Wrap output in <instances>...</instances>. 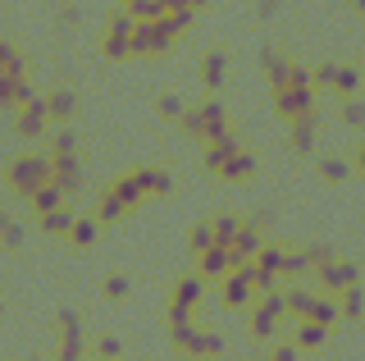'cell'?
<instances>
[{
	"mask_svg": "<svg viewBox=\"0 0 365 361\" xmlns=\"http://www.w3.org/2000/svg\"><path fill=\"white\" fill-rule=\"evenodd\" d=\"M5 183H9V193H19V197L32 201L46 183H51V156H41V151L14 156V161L5 165Z\"/></svg>",
	"mask_w": 365,
	"mask_h": 361,
	"instance_id": "6da1fadb",
	"label": "cell"
},
{
	"mask_svg": "<svg viewBox=\"0 0 365 361\" xmlns=\"http://www.w3.org/2000/svg\"><path fill=\"white\" fill-rule=\"evenodd\" d=\"M178 128L187 133V138H197V142H220L224 133H233V128H228V110H224L220 96H205L201 106H187V115L178 119Z\"/></svg>",
	"mask_w": 365,
	"mask_h": 361,
	"instance_id": "7a4b0ae2",
	"label": "cell"
},
{
	"mask_svg": "<svg viewBox=\"0 0 365 361\" xmlns=\"http://www.w3.org/2000/svg\"><path fill=\"white\" fill-rule=\"evenodd\" d=\"M133 32H137V19L128 9H114L106 19V32H101V55H106V60H128L133 55Z\"/></svg>",
	"mask_w": 365,
	"mask_h": 361,
	"instance_id": "3957f363",
	"label": "cell"
},
{
	"mask_svg": "<svg viewBox=\"0 0 365 361\" xmlns=\"http://www.w3.org/2000/svg\"><path fill=\"white\" fill-rule=\"evenodd\" d=\"M269 101H274V115H279L283 123H297V119L319 115L315 92H306V87H283V92H269Z\"/></svg>",
	"mask_w": 365,
	"mask_h": 361,
	"instance_id": "277c9868",
	"label": "cell"
},
{
	"mask_svg": "<svg viewBox=\"0 0 365 361\" xmlns=\"http://www.w3.org/2000/svg\"><path fill=\"white\" fill-rule=\"evenodd\" d=\"M46 128H51V115H46V96L32 101V106H19L14 110V133L23 142H41Z\"/></svg>",
	"mask_w": 365,
	"mask_h": 361,
	"instance_id": "5b68a950",
	"label": "cell"
},
{
	"mask_svg": "<svg viewBox=\"0 0 365 361\" xmlns=\"http://www.w3.org/2000/svg\"><path fill=\"white\" fill-rule=\"evenodd\" d=\"M237 151H247L242 146V138H237V133H224L220 142H205V151H201V169H210V174H220V169L233 161Z\"/></svg>",
	"mask_w": 365,
	"mask_h": 361,
	"instance_id": "8992f818",
	"label": "cell"
},
{
	"mask_svg": "<svg viewBox=\"0 0 365 361\" xmlns=\"http://www.w3.org/2000/svg\"><path fill=\"white\" fill-rule=\"evenodd\" d=\"M174 46V37L165 32V24H137L133 32V55H165Z\"/></svg>",
	"mask_w": 365,
	"mask_h": 361,
	"instance_id": "52a82bcc",
	"label": "cell"
},
{
	"mask_svg": "<svg viewBox=\"0 0 365 361\" xmlns=\"http://www.w3.org/2000/svg\"><path fill=\"white\" fill-rule=\"evenodd\" d=\"M51 183L60 188L64 197H73L78 188H83V165H78V156H51Z\"/></svg>",
	"mask_w": 365,
	"mask_h": 361,
	"instance_id": "ba28073f",
	"label": "cell"
},
{
	"mask_svg": "<svg viewBox=\"0 0 365 361\" xmlns=\"http://www.w3.org/2000/svg\"><path fill=\"white\" fill-rule=\"evenodd\" d=\"M356 275L361 270L351 265V261H329V265H319V288H329V293H347V288H356Z\"/></svg>",
	"mask_w": 365,
	"mask_h": 361,
	"instance_id": "9c48e42d",
	"label": "cell"
},
{
	"mask_svg": "<svg viewBox=\"0 0 365 361\" xmlns=\"http://www.w3.org/2000/svg\"><path fill=\"white\" fill-rule=\"evenodd\" d=\"M224 73H228V51L224 46H210V51L201 55V87L215 96L224 87Z\"/></svg>",
	"mask_w": 365,
	"mask_h": 361,
	"instance_id": "30bf717a",
	"label": "cell"
},
{
	"mask_svg": "<svg viewBox=\"0 0 365 361\" xmlns=\"http://www.w3.org/2000/svg\"><path fill=\"white\" fill-rule=\"evenodd\" d=\"M46 115L60 123V128H68V119L78 115V92L73 87H51L46 92Z\"/></svg>",
	"mask_w": 365,
	"mask_h": 361,
	"instance_id": "8fae6325",
	"label": "cell"
},
{
	"mask_svg": "<svg viewBox=\"0 0 365 361\" xmlns=\"http://www.w3.org/2000/svg\"><path fill=\"white\" fill-rule=\"evenodd\" d=\"M315 133H319V115L297 119V123H288V146H292L297 156H311L315 151Z\"/></svg>",
	"mask_w": 365,
	"mask_h": 361,
	"instance_id": "7c38bea8",
	"label": "cell"
},
{
	"mask_svg": "<svg viewBox=\"0 0 365 361\" xmlns=\"http://www.w3.org/2000/svg\"><path fill=\"white\" fill-rule=\"evenodd\" d=\"M110 193L119 197L128 210H137V206H142V197H146V188H142V174H137V169H128V174H119V178L110 183Z\"/></svg>",
	"mask_w": 365,
	"mask_h": 361,
	"instance_id": "4fadbf2b",
	"label": "cell"
},
{
	"mask_svg": "<svg viewBox=\"0 0 365 361\" xmlns=\"http://www.w3.org/2000/svg\"><path fill=\"white\" fill-rule=\"evenodd\" d=\"M365 87V69L361 64H338V83H334V96L338 101H356Z\"/></svg>",
	"mask_w": 365,
	"mask_h": 361,
	"instance_id": "5bb4252c",
	"label": "cell"
},
{
	"mask_svg": "<svg viewBox=\"0 0 365 361\" xmlns=\"http://www.w3.org/2000/svg\"><path fill=\"white\" fill-rule=\"evenodd\" d=\"M137 174H142L146 197H169V193H174V174H169V169H160V165H142Z\"/></svg>",
	"mask_w": 365,
	"mask_h": 361,
	"instance_id": "9a60e30c",
	"label": "cell"
},
{
	"mask_svg": "<svg viewBox=\"0 0 365 361\" xmlns=\"http://www.w3.org/2000/svg\"><path fill=\"white\" fill-rule=\"evenodd\" d=\"M315 174L324 178V183H347L356 169H351V161H342V156H319V161H315Z\"/></svg>",
	"mask_w": 365,
	"mask_h": 361,
	"instance_id": "2e32d148",
	"label": "cell"
},
{
	"mask_svg": "<svg viewBox=\"0 0 365 361\" xmlns=\"http://www.w3.org/2000/svg\"><path fill=\"white\" fill-rule=\"evenodd\" d=\"M0 78H28V60H23V51L14 41L0 37Z\"/></svg>",
	"mask_w": 365,
	"mask_h": 361,
	"instance_id": "e0dca14e",
	"label": "cell"
},
{
	"mask_svg": "<svg viewBox=\"0 0 365 361\" xmlns=\"http://www.w3.org/2000/svg\"><path fill=\"white\" fill-rule=\"evenodd\" d=\"M251 174H256V156H251V151H237L233 161H228V165L220 169V178H224V183H247Z\"/></svg>",
	"mask_w": 365,
	"mask_h": 361,
	"instance_id": "ac0fdd59",
	"label": "cell"
},
{
	"mask_svg": "<svg viewBox=\"0 0 365 361\" xmlns=\"http://www.w3.org/2000/svg\"><path fill=\"white\" fill-rule=\"evenodd\" d=\"M210 224H215V243H220V247H233V243H237V233H242V224H247V220H237L233 210H224V215H215Z\"/></svg>",
	"mask_w": 365,
	"mask_h": 361,
	"instance_id": "d6986e66",
	"label": "cell"
},
{
	"mask_svg": "<svg viewBox=\"0 0 365 361\" xmlns=\"http://www.w3.org/2000/svg\"><path fill=\"white\" fill-rule=\"evenodd\" d=\"M123 215H128V206H123V201L106 188L101 201H96V224H114V220H123Z\"/></svg>",
	"mask_w": 365,
	"mask_h": 361,
	"instance_id": "ffe728a7",
	"label": "cell"
},
{
	"mask_svg": "<svg viewBox=\"0 0 365 361\" xmlns=\"http://www.w3.org/2000/svg\"><path fill=\"white\" fill-rule=\"evenodd\" d=\"M155 115H160V119H174V123H178L182 115H187V101H182L178 92H160V96H155Z\"/></svg>",
	"mask_w": 365,
	"mask_h": 361,
	"instance_id": "44dd1931",
	"label": "cell"
},
{
	"mask_svg": "<svg viewBox=\"0 0 365 361\" xmlns=\"http://www.w3.org/2000/svg\"><path fill=\"white\" fill-rule=\"evenodd\" d=\"M187 247H192V252H197V256H205V252H210V247H220V243H215V224H210V220L192 224V233H187Z\"/></svg>",
	"mask_w": 365,
	"mask_h": 361,
	"instance_id": "7402d4cb",
	"label": "cell"
},
{
	"mask_svg": "<svg viewBox=\"0 0 365 361\" xmlns=\"http://www.w3.org/2000/svg\"><path fill=\"white\" fill-rule=\"evenodd\" d=\"M338 119H342V128H351V133H365V101H342L338 106Z\"/></svg>",
	"mask_w": 365,
	"mask_h": 361,
	"instance_id": "603a6c76",
	"label": "cell"
},
{
	"mask_svg": "<svg viewBox=\"0 0 365 361\" xmlns=\"http://www.w3.org/2000/svg\"><path fill=\"white\" fill-rule=\"evenodd\" d=\"M73 210H68V206H60V210H51V215H41V233H51V238H60V233H68V229H73Z\"/></svg>",
	"mask_w": 365,
	"mask_h": 361,
	"instance_id": "cb8c5ba5",
	"label": "cell"
},
{
	"mask_svg": "<svg viewBox=\"0 0 365 361\" xmlns=\"http://www.w3.org/2000/svg\"><path fill=\"white\" fill-rule=\"evenodd\" d=\"M96 229H101L96 215H78L73 229H68V243H73V247H91V243H96Z\"/></svg>",
	"mask_w": 365,
	"mask_h": 361,
	"instance_id": "d4e9b609",
	"label": "cell"
},
{
	"mask_svg": "<svg viewBox=\"0 0 365 361\" xmlns=\"http://www.w3.org/2000/svg\"><path fill=\"white\" fill-rule=\"evenodd\" d=\"M197 298H201V279H178L174 284V298H169V307H197Z\"/></svg>",
	"mask_w": 365,
	"mask_h": 361,
	"instance_id": "484cf974",
	"label": "cell"
},
{
	"mask_svg": "<svg viewBox=\"0 0 365 361\" xmlns=\"http://www.w3.org/2000/svg\"><path fill=\"white\" fill-rule=\"evenodd\" d=\"M60 206H64V193L55 183H46L41 193L32 197V210H37V215H51V210H60Z\"/></svg>",
	"mask_w": 365,
	"mask_h": 361,
	"instance_id": "4316f807",
	"label": "cell"
},
{
	"mask_svg": "<svg viewBox=\"0 0 365 361\" xmlns=\"http://www.w3.org/2000/svg\"><path fill=\"white\" fill-rule=\"evenodd\" d=\"M283 302H288L292 315H306V320H311V307H315V293H311V288H292Z\"/></svg>",
	"mask_w": 365,
	"mask_h": 361,
	"instance_id": "83f0119b",
	"label": "cell"
},
{
	"mask_svg": "<svg viewBox=\"0 0 365 361\" xmlns=\"http://www.w3.org/2000/svg\"><path fill=\"white\" fill-rule=\"evenodd\" d=\"M28 78H0V110H19V92Z\"/></svg>",
	"mask_w": 365,
	"mask_h": 361,
	"instance_id": "f1b7e54d",
	"label": "cell"
},
{
	"mask_svg": "<svg viewBox=\"0 0 365 361\" xmlns=\"http://www.w3.org/2000/svg\"><path fill=\"white\" fill-rule=\"evenodd\" d=\"M51 156H78V133H73V128H55Z\"/></svg>",
	"mask_w": 365,
	"mask_h": 361,
	"instance_id": "f546056e",
	"label": "cell"
},
{
	"mask_svg": "<svg viewBox=\"0 0 365 361\" xmlns=\"http://www.w3.org/2000/svg\"><path fill=\"white\" fill-rule=\"evenodd\" d=\"M334 83H338V60L315 64V92H334Z\"/></svg>",
	"mask_w": 365,
	"mask_h": 361,
	"instance_id": "4dcf8cb0",
	"label": "cell"
},
{
	"mask_svg": "<svg viewBox=\"0 0 365 361\" xmlns=\"http://www.w3.org/2000/svg\"><path fill=\"white\" fill-rule=\"evenodd\" d=\"M319 343H324V330H319V325H311V320L297 325V347H319Z\"/></svg>",
	"mask_w": 365,
	"mask_h": 361,
	"instance_id": "1f68e13d",
	"label": "cell"
},
{
	"mask_svg": "<svg viewBox=\"0 0 365 361\" xmlns=\"http://www.w3.org/2000/svg\"><path fill=\"white\" fill-rule=\"evenodd\" d=\"M0 243H5V247H19L23 243V229H19L14 215H0Z\"/></svg>",
	"mask_w": 365,
	"mask_h": 361,
	"instance_id": "d6a6232c",
	"label": "cell"
},
{
	"mask_svg": "<svg viewBox=\"0 0 365 361\" xmlns=\"http://www.w3.org/2000/svg\"><path fill=\"white\" fill-rule=\"evenodd\" d=\"M160 24H165V32H169V37H182V32H187L192 28V14H165V19H160Z\"/></svg>",
	"mask_w": 365,
	"mask_h": 361,
	"instance_id": "836d02e7",
	"label": "cell"
},
{
	"mask_svg": "<svg viewBox=\"0 0 365 361\" xmlns=\"http://www.w3.org/2000/svg\"><path fill=\"white\" fill-rule=\"evenodd\" d=\"M279 9H283V0H256V19H260V24L279 19Z\"/></svg>",
	"mask_w": 365,
	"mask_h": 361,
	"instance_id": "e575fe53",
	"label": "cell"
},
{
	"mask_svg": "<svg viewBox=\"0 0 365 361\" xmlns=\"http://www.w3.org/2000/svg\"><path fill=\"white\" fill-rule=\"evenodd\" d=\"M342 315H351V320L361 315V288H347V293H342Z\"/></svg>",
	"mask_w": 365,
	"mask_h": 361,
	"instance_id": "d590c367",
	"label": "cell"
},
{
	"mask_svg": "<svg viewBox=\"0 0 365 361\" xmlns=\"http://www.w3.org/2000/svg\"><path fill=\"white\" fill-rule=\"evenodd\" d=\"M106 298H114V302L128 298V279H123V275H110V279H106Z\"/></svg>",
	"mask_w": 365,
	"mask_h": 361,
	"instance_id": "8d00e7d4",
	"label": "cell"
},
{
	"mask_svg": "<svg viewBox=\"0 0 365 361\" xmlns=\"http://www.w3.org/2000/svg\"><path fill=\"white\" fill-rule=\"evenodd\" d=\"M78 19H83V14H78V5H60L55 24H60V28H78Z\"/></svg>",
	"mask_w": 365,
	"mask_h": 361,
	"instance_id": "74e56055",
	"label": "cell"
},
{
	"mask_svg": "<svg viewBox=\"0 0 365 361\" xmlns=\"http://www.w3.org/2000/svg\"><path fill=\"white\" fill-rule=\"evenodd\" d=\"M96 352L106 357V361H114V357H119V338H101V343H96Z\"/></svg>",
	"mask_w": 365,
	"mask_h": 361,
	"instance_id": "f35d334b",
	"label": "cell"
},
{
	"mask_svg": "<svg viewBox=\"0 0 365 361\" xmlns=\"http://www.w3.org/2000/svg\"><path fill=\"white\" fill-rule=\"evenodd\" d=\"M351 169H356V174L365 178V138L356 142V151H351Z\"/></svg>",
	"mask_w": 365,
	"mask_h": 361,
	"instance_id": "ab89813d",
	"label": "cell"
},
{
	"mask_svg": "<svg viewBox=\"0 0 365 361\" xmlns=\"http://www.w3.org/2000/svg\"><path fill=\"white\" fill-rule=\"evenodd\" d=\"M351 9H356V14H365V0H351Z\"/></svg>",
	"mask_w": 365,
	"mask_h": 361,
	"instance_id": "60d3db41",
	"label": "cell"
},
{
	"mask_svg": "<svg viewBox=\"0 0 365 361\" xmlns=\"http://www.w3.org/2000/svg\"><path fill=\"white\" fill-rule=\"evenodd\" d=\"M123 5H128V0H114V9H123Z\"/></svg>",
	"mask_w": 365,
	"mask_h": 361,
	"instance_id": "b9f144b4",
	"label": "cell"
},
{
	"mask_svg": "<svg viewBox=\"0 0 365 361\" xmlns=\"http://www.w3.org/2000/svg\"><path fill=\"white\" fill-rule=\"evenodd\" d=\"M0 311H5V307H0Z\"/></svg>",
	"mask_w": 365,
	"mask_h": 361,
	"instance_id": "7bdbcfd3",
	"label": "cell"
},
{
	"mask_svg": "<svg viewBox=\"0 0 365 361\" xmlns=\"http://www.w3.org/2000/svg\"><path fill=\"white\" fill-rule=\"evenodd\" d=\"M361 69H365V64H361Z\"/></svg>",
	"mask_w": 365,
	"mask_h": 361,
	"instance_id": "ee69618b",
	"label": "cell"
}]
</instances>
